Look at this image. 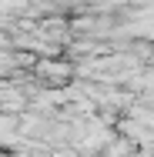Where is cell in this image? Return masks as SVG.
I'll return each instance as SVG.
<instances>
[{
    "label": "cell",
    "mask_w": 154,
    "mask_h": 157,
    "mask_svg": "<svg viewBox=\"0 0 154 157\" xmlns=\"http://www.w3.org/2000/svg\"><path fill=\"white\" fill-rule=\"evenodd\" d=\"M40 74H44V77H57V80H64V77H70V67H67V63H40Z\"/></svg>",
    "instance_id": "cell-1"
},
{
    "label": "cell",
    "mask_w": 154,
    "mask_h": 157,
    "mask_svg": "<svg viewBox=\"0 0 154 157\" xmlns=\"http://www.w3.org/2000/svg\"><path fill=\"white\" fill-rule=\"evenodd\" d=\"M17 127V121L14 117H0V137H10V130Z\"/></svg>",
    "instance_id": "cell-2"
}]
</instances>
